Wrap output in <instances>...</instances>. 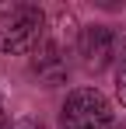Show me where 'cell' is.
<instances>
[{"mask_svg":"<svg viewBox=\"0 0 126 129\" xmlns=\"http://www.w3.org/2000/svg\"><path fill=\"white\" fill-rule=\"evenodd\" d=\"M77 52H81V63L88 66V70L102 73L105 66L116 59V52H119V35H116V28H109V24H88L81 31Z\"/></svg>","mask_w":126,"mask_h":129,"instance_id":"3","label":"cell"},{"mask_svg":"<svg viewBox=\"0 0 126 129\" xmlns=\"http://www.w3.org/2000/svg\"><path fill=\"white\" fill-rule=\"evenodd\" d=\"M60 126L63 129H116L112 108L95 87H77L67 94L60 108Z\"/></svg>","mask_w":126,"mask_h":129,"instance_id":"2","label":"cell"},{"mask_svg":"<svg viewBox=\"0 0 126 129\" xmlns=\"http://www.w3.org/2000/svg\"><path fill=\"white\" fill-rule=\"evenodd\" d=\"M0 129H7V112H4V98H0Z\"/></svg>","mask_w":126,"mask_h":129,"instance_id":"7","label":"cell"},{"mask_svg":"<svg viewBox=\"0 0 126 129\" xmlns=\"http://www.w3.org/2000/svg\"><path fill=\"white\" fill-rule=\"evenodd\" d=\"M32 73L39 77L46 87H56L70 77V66H67V56H63V45L46 39V42L32 52Z\"/></svg>","mask_w":126,"mask_h":129,"instance_id":"4","label":"cell"},{"mask_svg":"<svg viewBox=\"0 0 126 129\" xmlns=\"http://www.w3.org/2000/svg\"><path fill=\"white\" fill-rule=\"evenodd\" d=\"M11 129H46V126H42V119H35V115H21Z\"/></svg>","mask_w":126,"mask_h":129,"instance_id":"6","label":"cell"},{"mask_svg":"<svg viewBox=\"0 0 126 129\" xmlns=\"http://www.w3.org/2000/svg\"><path fill=\"white\" fill-rule=\"evenodd\" d=\"M42 28H46V14L39 4H14L0 11V52L7 56L35 52L42 45Z\"/></svg>","mask_w":126,"mask_h":129,"instance_id":"1","label":"cell"},{"mask_svg":"<svg viewBox=\"0 0 126 129\" xmlns=\"http://www.w3.org/2000/svg\"><path fill=\"white\" fill-rule=\"evenodd\" d=\"M116 98L126 108V59H119V70H116Z\"/></svg>","mask_w":126,"mask_h":129,"instance_id":"5","label":"cell"}]
</instances>
